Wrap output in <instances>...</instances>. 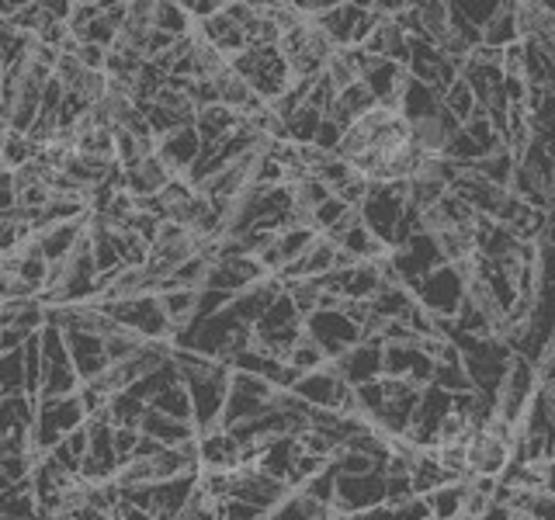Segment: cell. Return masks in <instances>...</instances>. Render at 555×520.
Wrapping results in <instances>:
<instances>
[{
  "label": "cell",
  "mask_w": 555,
  "mask_h": 520,
  "mask_svg": "<svg viewBox=\"0 0 555 520\" xmlns=\"http://www.w3.org/2000/svg\"><path fill=\"white\" fill-rule=\"evenodd\" d=\"M511 465V447L490 438L486 430H476L473 438L465 441V468L468 479H500L503 468Z\"/></svg>",
  "instance_id": "6da1fadb"
},
{
  "label": "cell",
  "mask_w": 555,
  "mask_h": 520,
  "mask_svg": "<svg viewBox=\"0 0 555 520\" xmlns=\"http://www.w3.org/2000/svg\"><path fill=\"white\" fill-rule=\"evenodd\" d=\"M143 438L156 441L160 447H181L188 441H195V427L184 424V420H170V416H160L146 410L143 416H139V427H135Z\"/></svg>",
  "instance_id": "7a4b0ae2"
},
{
  "label": "cell",
  "mask_w": 555,
  "mask_h": 520,
  "mask_svg": "<svg viewBox=\"0 0 555 520\" xmlns=\"http://www.w3.org/2000/svg\"><path fill=\"white\" fill-rule=\"evenodd\" d=\"M465 496H468V482H448L430 496H424L430 520H459L465 514Z\"/></svg>",
  "instance_id": "3957f363"
}]
</instances>
